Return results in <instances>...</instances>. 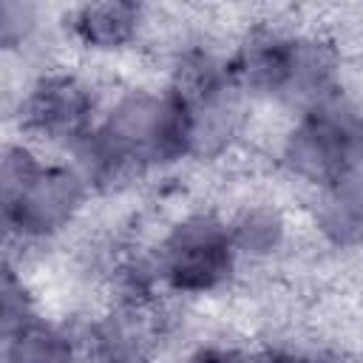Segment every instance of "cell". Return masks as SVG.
<instances>
[{
	"instance_id": "obj_9",
	"label": "cell",
	"mask_w": 363,
	"mask_h": 363,
	"mask_svg": "<svg viewBox=\"0 0 363 363\" xmlns=\"http://www.w3.org/2000/svg\"><path fill=\"white\" fill-rule=\"evenodd\" d=\"M284 235V221L278 218V213L272 210H247L233 227H230V238L235 250L252 252V255H264L272 252L281 244Z\"/></svg>"
},
{
	"instance_id": "obj_2",
	"label": "cell",
	"mask_w": 363,
	"mask_h": 363,
	"mask_svg": "<svg viewBox=\"0 0 363 363\" xmlns=\"http://www.w3.org/2000/svg\"><path fill=\"white\" fill-rule=\"evenodd\" d=\"M295 173L332 184L363 167V122L335 99L315 102L286 142Z\"/></svg>"
},
{
	"instance_id": "obj_11",
	"label": "cell",
	"mask_w": 363,
	"mask_h": 363,
	"mask_svg": "<svg viewBox=\"0 0 363 363\" xmlns=\"http://www.w3.org/2000/svg\"><path fill=\"white\" fill-rule=\"evenodd\" d=\"M31 9L23 6V3H3V11H0V31H3V43L6 45H14L17 40H23L31 28Z\"/></svg>"
},
{
	"instance_id": "obj_4",
	"label": "cell",
	"mask_w": 363,
	"mask_h": 363,
	"mask_svg": "<svg viewBox=\"0 0 363 363\" xmlns=\"http://www.w3.org/2000/svg\"><path fill=\"white\" fill-rule=\"evenodd\" d=\"M91 108L94 99L79 79L45 77L31 88L23 105V119L26 128L45 139L77 142L91 130Z\"/></svg>"
},
{
	"instance_id": "obj_5",
	"label": "cell",
	"mask_w": 363,
	"mask_h": 363,
	"mask_svg": "<svg viewBox=\"0 0 363 363\" xmlns=\"http://www.w3.org/2000/svg\"><path fill=\"white\" fill-rule=\"evenodd\" d=\"M289 57L292 40L278 34H258L247 45L238 48L227 74L233 85L252 88V91H284L289 77Z\"/></svg>"
},
{
	"instance_id": "obj_1",
	"label": "cell",
	"mask_w": 363,
	"mask_h": 363,
	"mask_svg": "<svg viewBox=\"0 0 363 363\" xmlns=\"http://www.w3.org/2000/svg\"><path fill=\"white\" fill-rule=\"evenodd\" d=\"M82 176L43 167L26 147H9L0 164L3 218L20 235H48L71 221L82 201Z\"/></svg>"
},
{
	"instance_id": "obj_3",
	"label": "cell",
	"mask_w": 363,
	"mask_h": 363,
	"mask_svg": "<svg viewBox=\"0 0 363 363\" xmlns=\"http://www.w3.org/2000/svg\"><path fill=\"white\" fill-rule=\"evenodd\" d=\"M233 252L230 227H221L210 216H193L167 235L159 267L173 289L204 292L227 278Z\"/></svg>"
},
{
	"instance_id": "obj_12",
	"label": "cell",
	"mask_w": 363,
	"mask_h": 363,
	"mask_svg": "<svg viewBox=\"0 0 363 363\" xmlns=\"http://www.w3.org/2000/svg\"><path fill=\"white\" fill-rule=\"evenodd\" d=\"M190 363H244L241 354L230 352V349H218V346H207L201 352H196L190 357Z\"/></svg>"
},
{
	"instance_id": "obj_8",
	"label": "cell",
	"mask_w": 363,
	"mask_h": 363,
	"mask_svg": "<svg viewBox=\"0 0 363 363\" xmlns=\"http://www.w3.org/2000/svg\"><path fill=\"white\" fill-rule=\"evenodd\" d=\"M6 337L9 363H74V346L68 335L43 320L28 318Z\"/></svg>"
},
{
	"instance_id": "obj_7",
	"label": "cell",
	"mask_w": 363,
	"mask_h": 363,
	"mask_svg": "<svg viewBox=\"0 0 363 363\" xmlns=\"http://www.w3.org/2000/svg\"><path fill=\"white\" fill-rule=\"evenodd\" d=\"M74 31L82 43L94 48H119L125 45L139 26V9L133 3L108 0V3H88L74 14Z\"/></svg>"
},
{
	"instance_id": "obj_10",
	"label": "cell",
	"mask_w": 363,
	"mask_h": 363,
	"mask_svg": "<svg viewBox=\"0 0 363 363\" xmlns=\"http://www.w3.org/2000/svg\"><path fill=\"white\" fill-rule=\"evenodd\" d=\"M28 320V309H26V292L23 286L14 281V275L9 272L3 281V323H6V335L11 329H17L20 323Z\"/></svg>"
},
{
	"instance_id": "obj_6",
	"label": "cell",
	"mask_w": 363,
	"mask_h": 363,
	"mask_svg": "<svg viewBox=\"0 0 363 363\" xmlns=\"http://www.w3.org/2000/svg\"><path fill=\"white\" fill-rule=\"evenodd\" d=\"M318 221L329 241L340 247L363 244V167L326 184Z\"/></svg>"
},
{
	"instance_id": "obj_14",
	"label": "cell",
	"mask_w": 363,
	"mask_h": 363,
	"mask_svg": "<svg viewBox=\"0 0 363 363\" xmlns=\"http://www.w3.org/2000/svg\"><path fill=\"white\" fill-rule=\"evenodd\" d=\"M264 363H309V360H303V357H298V354H289V352H275V354H269Z\"/></svg>"
},
{
	"instance_id": "obj_13",
	"label": "cell",
	"mask_w": 363,
	"mask_h": 363,
	"mask_svg": "<svg viewBox=\"0 0 363 363\" xmlns=\"http://www.w3.org/2000/svg\"><path fill=\"white\" fill-rule=\"evenodd\" d=\"M105 363H147L136 349L125 346V343H113L108 340V352H105Z\"/></svg>"
}]
</instances>
